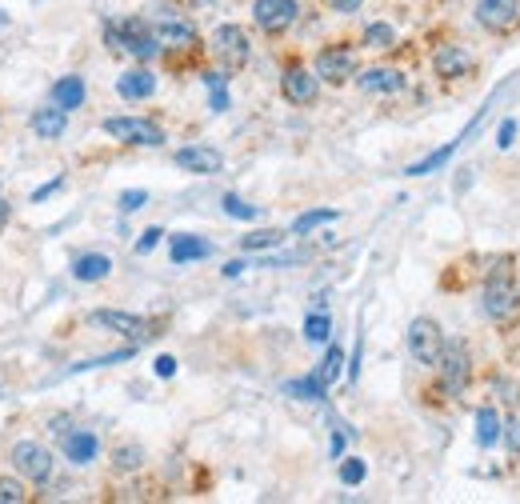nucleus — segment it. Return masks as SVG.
Listing matches in <instances>:
<instances>
[{
  "label": "nucleus",
  "instance_id": "19",
  "mask_svg": "<svg viewBox=\"0 0 520 504\" xmlns=\"http://www.w3.org/2000/svg\"><path fill=\"white\" fill-rule=\"evenodd\" d=\"M85 77H77V72H72V77H60L57 84H52V105L57 108H64V112H72V108H80L85 105Z\"/></svg>",
  "mask_w": 520,
  "mask_h": 504
},
{
  "label": "nucleus",
  "instance_id": "27",
  "mask_svg": "<svg viewBox=\"0 0 520 504\" xmlns=\"http://www.w3.org/2000/svg\"><path fill=\"white\" fill-rule=\"evenodd\" d=\"M337 217H340L337 209H312V212H304V217L292 220V232H301V237H304V232H312L317 224H329V220H337Z\"/></svg>",
  "mask_w": 520,
  "mask_h": 504
},
{
  "label": "nucleus",
  "instance_id": "38",
  "mask_svg": "<svg viewBox=\"0 0 520 504\" xmlns=\"http://www.w3.org/2000/svg\"><path fill=\"white\" fill-rule=\"evenodd\" d=\"M513 136H516V125H513V120H505V125H500V133H497V145L508 148V145H513Z\"/></svg>",
  "mask_w": 520,
  "mask_h": 504
},
{
  "label": "nucleus",
  "instance_id": "26",
  "mask_svg": "<svg viewBox=\"0 0 520 504\" xmlns=\"http://www.w3.org/2000/svg\"><path fill=\"white\" fill-rule=\"evenodd\" d=\"M284 240L281 229H260V232H248V237H240V248L256 252V248H276Z\"/></svg>",
  "mask_w": 520,
  "mask_h": 504
},
{
  "label": "nucleus",
  "instance_id": "33",
  "mask_svg": "<svg viewBox=\"0 0 520 504\" xmlns=\"http://www.w3.org/2000/svg\"><path fill=\"white\" fill-rule=\"evenodd\" d=\"M365 461H357V456H348V461L345 464H340V481H345V484H360V481H365Z\"/></svg>",
  "mask_w": 520,
  "mask_h": 504
},
{
  "label": "nucleus",
  "instance_id": "35",
  "mask_svg": "<svg viewBox=\"0 0 520 504\" xmlns=\"http://www.w3.org/2000/svg\"><path fill=\"white\" fill-rule=\"evenodd\" d=\"M500 436H505V448H508V453H520V420H508V425L500 428Z\"/></svg>",
  "mask_w": 520,
  "mask_h": 504
},
{
  "label": "nucleus",
  "instance_id": "25",
  "mask_svg": "<svg viewBox=\"0 0 520 504\" xmlns=\"http://www.w3.org/2000/svg\"><path fill=\"white\" fill-rule=\"evenodd\" d=\"M324 380L320 377H304V380H292V385H284V392L296 400H324Z\"/></svg>",
  "mask_w": 520,
  "mask_h": 504
},
{
  "label": "nucleus",
  "instance_id": "30",
  "mask_svg": "<svg viewBox=\"0 0 520 504\" xmlns=\"http://www.w3.org/2000/svg\"><path fill=\"white\" fill-rule=\"evenodd\" d=\"M29 500V489L13 476H0V504H24Z\"/></svg>",
  "mask_w": 520,
  "mask_h": 504
},
{
  "label": "nucleus",
  "instance_id": "13",
  "mask_svg": "<svg viewBox=\"0 0 520 504\" xmlns=\"http://www.w3.org/2000/svg\"><path fill=\"white\" fill-rule=\"evenodd\" d=\"M172 161H176V168H184V173H192V176H217L220 168H225V156H220L217 148H209V145L181 148Z\"/></svg>",
  "mask_w": 520,
  "mask_h": 504
},
{
  "label": "nucleus",
  "instance_id": "12",
  "mask_svg": "<svg viewBox=\"0 0 520 504\" xmlns=\"http://www.w3.org/2000/svg\"><path fill=\"white\" fill-rule=\"evenodd\" d=\"M296 0H253V21L265 28V33H284L296 21Z\"/></svg>",
  "mask_w": 520,
  "mask_h": 504
},
{
  "label": "nucleus",
  "instance_id": "34",
  "mask_svg": "<svg viewBox=\"0 0 520 504\" xmlns=\"http://www.w3.org/2000/svg\"><path fill=\"white\" fill-rule=\"evenodd\" d=\"M144 204H148V192H144V189L120 192V212H136V209H144Z\"/></svg>",
  "mask_w": 520,
  "mask_h": 504
},
{
  "label": "nucleus",
  "instance_id": "15",
  "mask_svg": "<svg viewBox=\"0 0 520 504\" xmlns=\"http://www.w3.org/2000/svg\"><path fill=\"white\" fill-rule=\"evenodd\" d=\"M472 64H477V56L464 49V44H441V49L432 52V69H436V77H444V80H460Z\"/></svg>",
  "mask_w": 520,
  "mask_h": 504
},
{
  "label": "nucleus",
  "instance_id": "4",
  "mask_svg": "<svg viewBox=\"0 0 520 504\" xmlns=\"http://www.w3.org/2000/svg\"><path fill=\"white\" fill-rule=\"evenodd\" d=\"M408 352H413V360L416 364H432L436 369V360H441V349H444V332H441V324L429 321V316H416L413 324H408Z\"/></svg>",
  "mask_w": 520,
  "mask_h": 504
},
{
  "label": "nucleus",
  "instance_id": "16",
  "mask_svg": "<svg viewBox=\"0 0 520 504\" xmlns=\"http://www.w3.org/2000/svg\"><path fill=\"white\" fill-rule=\"evenodd\" d=\"M100 453V441L85 428H77V433H64V456H69L72 464H92Z\"/></svg>",
  "mask_w": 520,
  "mask_h": 504
},
{
  "label": "nucleus",
  "instance_id": "36",
  "mask_svg": "<svg viewBox=\"0 0 520 504\" xmlns=\"http://www.w3.org/2000/svg\"><path fill=\"white\" fill-rule=\"evenodd\" d=\"M161 237H164L161 229H144V232H141V240H136V252H153L156 245H161Z\"/></svg>",
  "mask_w": 520,
  "mask_h": 504
},
{
  "label": "nucleus",
  "instance_id": "3",
  "mask_svg": "<svg viewBox=\"0 0 520 504\" xmlns=\"http://www.w3.org/2000/svg\"><path fill=\"white\" fill-rule=\"evenodd\" d=\"M105 133L113 140H120V145H144V148L164 145V128L153 125V120H144V117H108Z\"/></svg>",
  "mask_w": 520,
  "mask_h": 504
},
{
  "label": "nucleus",
  "instance_id": "8",
  "mask_svg": "<svg viewBox=\"0 0 520 504\" xmlns=\"http://www.w3.org/2000/svg\"><path fill=\"white\" fill-rule=\"evenodd\" d=\"M13 464H16V472H21L24 481H32V484L52 481V453L44 444H36V441L13 444Z\"/></svg>",
  "mask_w": 520,
  "mask_h": 504
},
{
  "label": "nucleus",
  "instance_id": "39",
  "mask_svg": "<svg viewBox=\"0 0 520 504\" xmlns=\"http://www.w3.org/2000/svg\"><path fill=\"white\" fill-rule=\"evenodd\" d=\"M172 372H176L172 357H156V377H172Z\"/></svg>",
  "mask_w": 520,
  "mask_h": 504
},
{
  "label": "nucleus",
  "instance_id": "6",
  "mask_svg": "<svg viewBox=\"0 0 520 504\" xmlns=\"http://www.w3.org/2000/svg\"><path fill=\"white\" fill-rule=\"evenodd\" d=\"M148 24H153L161 49H189V44H197V28H192V21L184 13H176V8H161Z\"/></svg>",
  "mask_w": 520,
  "mask_h": 504
},
{
  "label": "nucleus",
  "instance_id": "22",
  "mask_svg": "<svg viewBox=\"0 0 520 504\" xmlns=\"http://www.w3.org/2000/svg\"><path fill=\"white\" fill-rule=\"evenodd\" d=\"M113 273V260L105 257V252H85V257L72 260V276L85 280V285H97V280H105Z\"/></svg>",
  "mask_w": 520,
  "mask_h": 504
},
{
  "label": "nucleus",
  "instance_id": "40",
  "mask_svg": "<svg viewBox=\"0 0 520 504\" xmlns=\"http://www.w3.org/2000/svg\"><path fill=\"white\" fill-rule=\"evenodd\" d=\"M228 108V92L225 89H212V112H225Z\"/></svg>",
  "mask_w": 520,
  "mask_h": 504
},
{
  "label": "nucleus",
  "instance_id": "42",
  "mask_svg": "<svg viewBox=\"0 0 520 504\" xmlns=\"http://www.w3.org/2000/svg\"><path fill=\"white\" fill-rule=\"evenodd\" d=\"M245 260H228V265H225V276H240V273H245Z\"/></svg>",
  "mask_w": 520,
  "mask_h": 504
},
{
  "label": "nucleus",
  "instance_id": "21",
  "mask_svg": "<svg viewBox=\"0 0 520 504\" xmlns=\"http://www.w3.org/2000/svg\"><path fill=\"white\" fill-rule=\"evenodd\" d=\"M29 125H32V133L41 136V140H57V136H64V125H69V112L57 108V105H52V108H36Z\"/></svg>",
  "mask_w": 520,
  "mask_h": 504
},
{
  "label": "nucleus",
  "instance_id": "1",
  "mask_svg": "<svg viewBox=\"0 0 520 504\" xmlns=\"http://www.w3.org/2000/svg\"><path fill=\"white\" fill-rule=\"evenodd\" d=\"M105 44L113 52H125L133 61H153L161 52V41H156L153 24L141 21V16H125V21H108L105 24Z\"/></svg>",
  "mask_w": 520,
  "mask_h": 504
},
{
  "label": "nucleus",
  "instance_id": "29",
  "mask_svg": "<svg viewBox=\"0 0 520 504\" xmlns=\"http://www.w3.org/2000/svg\"><path fill=\"white\" fill-rule=\"evenodd\" d=\"M329 332H332V321H329L324 313H312L309 321H304V341L324 344V341H329Z\"/></svg>",
  "mask_w": 520,
  "mask_h": 504
},
{
  "label": "nucleus",
  "instance_id": "41",
  "mask_svg": "<svg viewBox=\"0 0 520 504\" xmlns=\"http://www.w3.org/2000/svg\"><path fill=\"white\" fill-rule=\"evenodd\" d=\"M225 72H204V84H209V89H225Z\"/></svg>",
  "mask_w": 520,
  "mask_h": 504
},
{
  "label": "nucleus",
  "instance_id": "10",
  "mask_svg": "<svg viewBox=\"0 0 520 504\" xmlns=\"http://www.w3.org/2000/svg\"><path fill=\"white\" fill-rule=\"evenodd\" d=\"M88 324L125 336V341H144L148 336V321H141V316H133V313H116V308H97V313H88Z\"/></svg>",
  "mask_w": 520,
  "mask_h": 504
},
{
  "label": "nucleus",
  "instance_id": "43",
  "mask_svg": "<svg viewBox=\"0 0 520 504\" xmlns=\"http://www.w3.org/2000/svg\"><path fill=\"white\" fill-rule=\"evenodd\" d=\"M184 5H192V8H200V5H209V0H184Z\"/></svg>",
  "mask_w": 520,
  "mask_h": 504
},
{
  "label": "nucleus",
  "instance_id": "17",
  "mask_svg": "<svg viewBox=\"0 0 520 504\" xmlns=\"http://www.w3.org/2000/svg\"><path fill=\"white\" fill-rule=\"evenodd\" d=\"M357 84L365 92H401L404 72L401 69H365V72H357Z\"/></svg>",
  "mask_w": 520,
  "mask_h": 504
},
{
  "label": "nucleus",
  "instance_id": "37",
  "mask_svg": "<svg viewBox=\"0 0 520 504\" xmlns=\"http://www.w3.org/2000/svg\"><path fill=\"white\" fill-rule=\"evenodd\" d=\"M324 5H329L332 13H357V8L365 5V0H324Z\"/></svg>",
  "mask_w": 520,
  "mask_h": 504
},
{
  "label": "nucleus",
  "instance_id": "32",
  "mask_svg": "<svg viewBox=\"0 0 520 504\" xmlns=\"http://www.w3.org/2000/svg\"><path fill=\"white\" fill-rule=\"evenodd\" d=\"M225 212H228L232 220H256V217H260L253 204H245L237 192H228V196H225Z\"/></svg>",
  "mask_w": 520,
  "mask_h": 504
},
{
  "label": "nucleus",
  "instance_id": "9",
  "mask_svg": "<svg viewBox=\"0 0 520 504\" xmlns=\"http://www.w3.org/2000/svg\"><path fill=\"white\" fill-rule=\"evenodd\" d=\"M317 77L329 84H345L357 77V52L345 49V44H332V49H320L317 56Z\"/></svg>",
  "mask_w": 520,
  "mask_h": 504
},
{
  "label": "nucleus",
  "instance_id": "31",
  "mask_svg": "<svg viewBox=\"0 0 520 504\" xmlns=\"http://www.w3.org/2000/svg\"><path fill=\"white\" fill-rule=\"evenodd\" d=\"M340 364H345V352H340L337 344H332V349H329V357H324V364H320V372H317V377L324 380V385H332V380L340 377Z\"/></svg>",
  "mask_w": 520,
  "mask_h": 504
},
{
  "label": "nucleus",
  "instance_id": "5",
  "mask_svg": "<svg viewBox=\"0 0 520 504\" xmlns=\"http://www.w3.org/2000/svg\"><path fill=\"white\" fill-rule=\"evenodd\" d=\"M212 56H217L225 69H245L248 56H253L248 33L240 24H220L217 33H212Z\"/></svg>",
  "mask_w": 520,
  "mask_h": 504
},
{
  "label": "nucleus",
  "instance_id": "14",
  "mask_svg": "<svg viewBox=\"0 0 520 504\" xmlns=\"http://www.w3.org/2000/svg\"><path fill=\"white\" fill-rule=\"evenodd\" d=\"M477 21L488 33H508L520 21V0H480L477 5Z\"/></svg>",
  "mask_w": 520,
  "mask_h": 504
},
{
  "label": "nucleus",
  "instance_id": "28",
  "mask_svg": "<svg viewBox=\"0 0 520 504\" xmlns=\"http://www.w3.org/2000/svg\"><path fill=\"white\" fill-rule=\"evenodd\" d=\"M365 44H368V49H393V44H396L393 24H385V21L368 24V28H365Z\"/></svg>",
  "mask_w": 520,
  "mask_h": 504
},
{
  "label": "nucleus",
  "instance_id": "20",
  "mask_svg": "<svg viewBox=\"0 0 520 504\" xmlns=\"http://www.w3.org/2000/svg\"><path fill=\"white\" fill-rule=\"evenodd\" d=\"M172 265H189V260H204L212 257V245L204 237H192V232H181V237H172Z\"/></svg>",
  "mask_w": 520,
  "mask_h": 504
},
{
  "label": "nucleus",
  "instance_id": "18",
  "mask_svg": "<svg viewBox=\"0 0 520 504\" xmlns=\"http://www.w3.org/2000/svg\"><path fill=\"white\" fill-rule=\"evenodd\" d=\"M116 92L125 100H144V97H153V92H156V77L148 69H128L125 77L116 80Z\"/></svg>",
  "mask_w": 520,
  "mask_h": 504
},
{
  "label": "nucleus",
  "instance_id": "7",
  "mask_svg": "<svg viewBox=\"0 0 520 504\" xmlns=\"http://www.w3.org/2000/svg\"><path fill=\"white\" fill-rule=\"evenodd\" d=\"M436 369H441V380L449 392H464L472 377V360H469V344L464 341H444L441 349V360H436Z\"/></svg>",
  "mask_w": 520,
  "mask_h": 504
},
{
  "label": "nucleus",
  "instance_id": "2",
  "mask_svg": "<svg viewBox=\"0 0 520 504\" xmlns=\"http://www.w3.org/2000/svg\"><path fill=\"white\" fill-rule=\"evenodd\" d=\"M485 313H488V321H497V324H513L516 316H520V293H516V285L505 273H492L488 276V285H485Z\"/></svg>",
  "mask_w": 520,
  "mask_h": 504
},
{
  "label": "nucleus",
  "instance_id": "24",
  "mask_svg": "<svg viewBox=\"0 0 520 504\" xmlns=\"http://www.w3.org/2000/svg\"><path fill=\"white\" fill-rule=\"evenodd\" d=\"M141 464H144V448L141 444L128 441V444H116L113 448V469L116 472H136Z\"/></svg>",
  "mask_w": 520,
  "mask_h": 504
},
{
  "label": "nucleus",
  "instance_id": "11",
  "mask_svg": "<svg viewBox=\"0 0 520 504\" xmlns=\"http://www.w3.org/2000/svg\"><path fill=\"white\" fill-rule=\"evenodd\" d=\"M281 92H284V100H292V105H312L320 92V77H312L304 64H289L281 77Z\"/></svg>",
  "mask_w": 520,
  "mask_h": 504
},
{
  "label": "nucleus",
  "instance_id": "23",
  "mask_svg": "<svg viewBox=\"0 0 520 504\" xmlns=\"http://www.w3.org/2000/svg\"><path fill=\"white\" fill-rule=\"evenodd\" d=\"M500 428H505V425H500L497 408H480V413H477V441L485 444V448H492V444L500 441Z\"/></svg>",
  "mask_w": 520,
  "mask_h": 504
}]
</instances>
